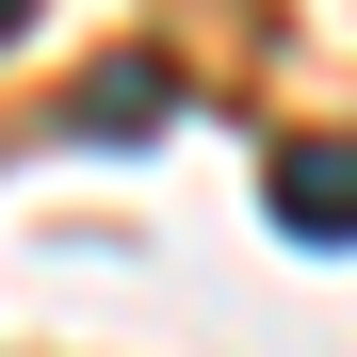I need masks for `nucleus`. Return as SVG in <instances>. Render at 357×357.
<instances>
[{
  "instance_id": "obj_3",
  "label": "nucleus",
  "mask_w": 357,
  "mask_h": 357,
  "mask_svg": "<svg viewBox=\"0 0 357 357\" xmlns=\"http://www.w3.org/2000/svg\"><path fill=\"white\" fill-rule=\"evenodd\" d=\"M17 17H33V0H0V33H17Z\"/></svg>"
},
{
  "instance_id": "obj_1",
  "label": "nucleus",
  "mask_w": 357,
  "mask_h": 357,
  "mask_svg": "<svg viewBox=\"0 0 357 357\" xmlns=\"http://www.w3.org/2000/svg\"><path fill=\"white\" fill-rule=\"evenodd\" d=\"M276 227H292V244H325V260H357V130L276 146Z\"/></svg>"
},
{
  "instance_id": "obj_2",
  "label": "nucleus",
  "mask_w": 357,
  "mask_h": 357,
  "mask_svg": "<svg viewBox=\"0 0 357 357\" xmlns=\"http://www.w3.org/2000/svg\"><path fill=\"white\" fill-rule=\"evenodd\" d=\"M162 98H178V82H162V49H114V66L82 82V114H66V130H98V146H114V130H146Z\"/></svg>"
}]
</instances>
